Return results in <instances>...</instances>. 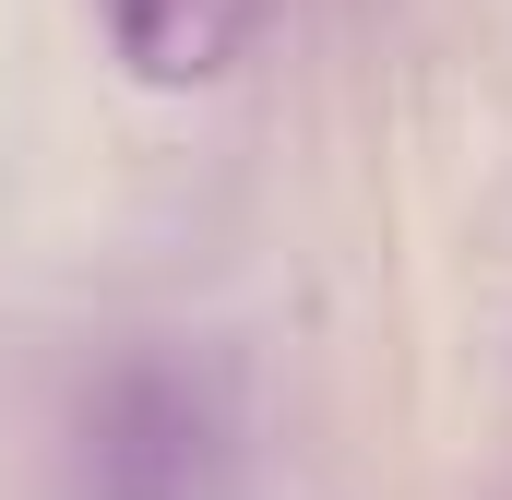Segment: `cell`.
<instances>
[{
  "mask_svg": "<svg viewBox=\"0 0 512 500\" xmlns=\"http://www.w3.org/2000/svg\"><path fill=\"white\" fill-rule=\"evenodd\" d=\"M227 393L191 358H120L72 405V500H227Z\"/></svg>",
  "mask_w": 512,
  "mask_h": 500,
  "instance_id": "1",
  "label": "cell"
},
{
  "mask_svg": "<svg viewBox=\"0 0 512 500\" xmlns=\"http://www.w3.org/2000/svg\"><path fill=\"white\" fill-rule=\"evenodd\" d=\"M96 24H108V60H120L131 84L203 96V84H227L251 60L262 0H96Z\"/></svg>",
  "mask_w": 512,
  "mask_h": 500,
  "instance_id": "2",
  "label": "cell"
}]
</instances>
